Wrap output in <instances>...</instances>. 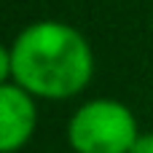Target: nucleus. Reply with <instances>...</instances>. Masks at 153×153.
<instances>
[{
	"mask_svg": "<svg viewBox=\"0 0 153 153\" xmlns=\"http://www.w3.org/2000/svg\"><path fill=\"white\" fill-rule=\"evenodd\" d=\"M91 75V46L65 22H32L11 43V78L32 97L70 100L89 86Z\"/></svg>",
	"mask_w": 153,
	"mask_h": 153,
	"instance_id": "f257e3e1",
	"label": "nucleus"
},
{
	"mask_svg": "<svg viewBox=\"0 0 153 153\" xmlns=\"http://www.w3.org/2000/svg\"><path fill=\"white\" fill-rule=\"evenodd\" d=\"M137 137L134 113L108 97L83 102L67 124V143L75 153H129Z\"/></svg>",
	"mask_w": 153,
	"mask_h": 153,
	"instance_id": "f03ea898",
	"label": "nucleus"
},
{
	"mask_svg": "<svg viewBox=\"0 0 153 153\" xmlns=\"http://www.w3.org/2000/svg\"><path fill=\"white\" fill-rule=\"evenodd\" d=\"M38 126L35 97L19 83L0 86V153L22 151Z\"/></svg>",
	"mask_w": 153,
	"mask_h": 153,
	"instance_id": "7ed1b4c3",
	"label": "nucleus"
},
{
	"mask_svg": "<svg viewBox=\"0 0 153 153\" xmlns=\"http://www.w3.org/2000/svg\"><path fill=\"white\" fill-rule=\"evenodd\" d=\"M8 78H11V48L0 43V86L8 83Z\"/></svg>",
	"mask_w": 153,
	"mask_h": 153,
	"instance_id": "20e7f679",
	"label": "nucleus"
},
{
	"mask_svg": "<svg viewBox=\"0 0 153 153\" xmlns=\"http://www.w3.org/2000/svg\"><path fill=\"white\" fill-rule=\"evenodd\" d=\"M129 153H153V132L140 134V137H137V143L132 145V151H129Z\"/></svg>",
	"mask_w": 153,
	"mask_h": 153,
	"instance_id": "39448f33",
	"label": "nucleus"
}]
</instances>
